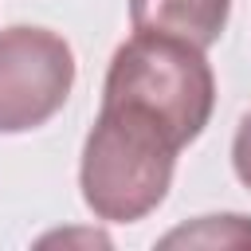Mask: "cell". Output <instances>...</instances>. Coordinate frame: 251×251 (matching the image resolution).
<instances>
[{"label": "cell", "mask_w": 251, "mask_h": 251, "mask_svg": "<svg viewBox=\"0 0 251 251\" xmlns=\"http://www.w3.org/2000/svg\"><path fill=\"white\" fill-rule=\"evenodd\" d=\"M176 133L141 106L102 102L82 141L78 188L86 208L106 224H133L157 212L173 188Z\"/></svg>", "instance_id": "1"}, {"label": "cell", "mask_w": 251, "mask_h": 251, "mask_svg": "<svg viewBox=\"0 0 251 251\" xmlns=\"http://www.w3.org/2000/svg\"><path fill=\"white\" fill-rule=\"evenodd\" d=\"M102 102H129L161 118L180 145H192L216 110V75L196 43L133 31L110 59Z\"/></svg>", "instance_id": "2"}, {"label": "cell", "mask_w": 251, "mask_h": 251, "mask_svg": "<svg viewBox=\"0 0 251 251\" xmlns=\"http://www.w3.org/2000/svg\"><path fill=\"white\" fill-rule=\"evenodd\" d=\"M75 51L51 27L16 24L0 31V133L47 126L71 98Z\"/></svg>", "instance_id": "3"}, {"label": "cell", "mask_w": 251, "mask_h": 251, "mask_svg": "<svg viewBox=\"0 0 251 251\" xmlns=\"http://www.w3.org/2000/svg\"><path fill=\"white\" fill-rule=\"evenodd\" d=\"M231 16V0H129V24L133 31L153 35H176L184 43H196L208 51Z\"/></svg>", "instance_id": "4"}, {"label": "cell", "mask_w": 251, "mask_h": 251, "mask_svg": "<svg viewBox=\"0 0 251 251\" xmlns=\"http://www.w3.org/2000/svg\"><path fill=\"white\" fill-rule=\"evenodd\" d=\"M165 247L176 243H200V247H231V243H251V220L247 216H200L192 227H176L161 239Z\"/></svg>", "instance_id": "5"}, {"label": "cell", "mask_w": 251, "mask_h": 251, "mask_svg": "<svg viewBox=\"0 0 251 251\" xmlns=\"http://www.w3.org/2000/svg\"><path fill=\"white\" fill-rule=\"evenodd\" d=\"M231 169L243 188H251V110L239 118L235 137H231Z\"/></svg>", "instance_id": "6"}]
</instances>
